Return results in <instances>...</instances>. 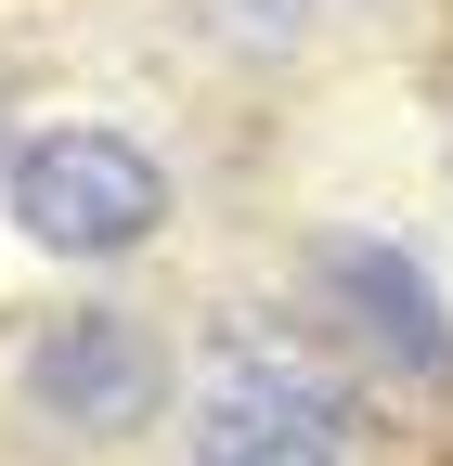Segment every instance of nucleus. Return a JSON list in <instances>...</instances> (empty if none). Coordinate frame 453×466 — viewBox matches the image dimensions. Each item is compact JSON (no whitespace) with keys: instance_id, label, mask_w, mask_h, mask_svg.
Wrapping results in <instances>:
<instances>
[{"instance_id":"obj_3","label":"nucleus","mask_w":453,"mask_h":466,"mask_svg":"<svg viewBox=\"0 0 453 466\" xmlns=\"http://www.w3.org/2000/svg\"><path fill=\"white\" fill-rule=\"evenodd\" d=\"M311 285L337 299V337H350L363 363L415 376V389H440V376H453V324H440L428 272H415L402 247H376V233H324V247H311Z\"/></svg>"},{"instance_id":"obj_4","label":"nucleus","mask_w":453,"mask_h":466,"mask_svg":"<svg viewBox=\"0 0 453 466\" xmlns=\"http://www.w3.org/2000/svg\"><path fill=\"white\" fill-rule=\"evenodd\" d=\"M207 466H337V453L298 428H207Z\"/></svg>"},{"instance_id":"obj_2","label":"nucleus","mask_w":453,"mask_h":466,"mask_svg":"<svg viewBox=\"0 0 453 466\" xmlns=\"http://www.w3.org/2000/svg\"><path fill=\"white\" fill-rule=\"evenodd\" d=\"M168 401V350L130 324V311H52L26 337V415L78 428V441H117Z\"/></svg>"},{"instance_id":"obj_1","label":"nucleus","mask_w":453,"mask_h":466,"mask_svg":"<svg viewBox=\"0 0 453 466\" xmlns=\"http://www.w3.org/2000/svg\"><path fill=\"white\" fill-rule=\"evenodd\" d=\"M14 220H26V247H52V259H130L143 233L168 220V168L130 130H39L14 156Z\"/></svg>"}]
</instances>
